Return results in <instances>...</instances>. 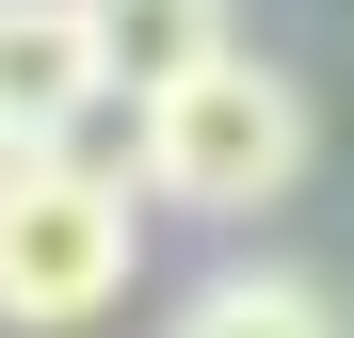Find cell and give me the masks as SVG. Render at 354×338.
Here are the masks:
<instances>
[{
	"instance_id": "6da1fadb",
	"label": "cell",
	"mask_w": 354,
	"mask_h": 338,
	"mask_svg": "<svg viewBox=\"0 0 354 338\" xmlns=\"http://www.w3.org/2000/svg\"><path fill=\"white\" fill-rule=\"evenodd\" d=\"M306 145H322V113H306V81H290L274 48H209L177 97L129 113V178H145V209H194V225H258V209H290Z\"/></svg>"
},
{
	"instance_id": "7a4b0ae2",
	"label": "cell",
	"mask_w": 354,
	"mask_h": 338,
	"mask_svg": "<svg viewBox=\"0 0 354 338\" xmlns=\"http://www.w3.org/2000/svg\"><path fill=\"white\" fill-rule=\"evenodd\" d=\"M145 178L129 161H97V145H48L0 178V338H81L129 306V274H145Z\"/></svg>"
},
{
	"instance_id": "3957f363",
	"label": "cell",
	"mask_w": 354,
	"mask_h": 338,
	"mask_svg": "<svg viewBox=\"0 0 354 338\" xmlns=\"http://www.w3.org/2000/svg\"><path fill=\"white\" fill-rule=\"evenodd\" d=\"M97 129H113L97 17H81V0H0V145L48 161V145H97Z\"/></svg>"
},
{
	"instance_id": "277c9868",
	"label": "cell",
	"mask_w": 354,
	"mask_h": 338,
	"mask_svg": "<svg viewBox=\"0 0 354 338\" xmlns=\"http://www.w3.org/2000/svg\"><path fill=\"white\" fill-rule=\"evenodd\" d=\"M161 338H354V322H338L322 274H290V258H225V274H194V290L161 306Z\"/></svg>"
},
{
	"instance_id": "5b68a950",
	"label": "cell",
	"mask_w": 354,
	"mask_h": 338,
	"mask_svg": "<svg viewBox=\"0 0 354 338\" xmlns=\"http://www.w3.org/2000/svg\"><path fill=\"white\" fill-rule=\"evenodd\" d=\"M97 17V65H113V113H145V97H177L209 65V48H242L225 32V0H81Z\"/></svg>"
},
{
	"instance_id": "8992f818",
	"label": "cell",
	"mask_w": 354,
	"mask_h": 338,
	"mask_svg": "<svg viewBox=\"0 0 354 338\" xmlns=\"http://www.w3.org/2000/svg\"><path fill=\"white\" fill-rule=\"evenodd\" d=\"M0 178H17V145H0Z\"/></svg>"
}]
</instances>
